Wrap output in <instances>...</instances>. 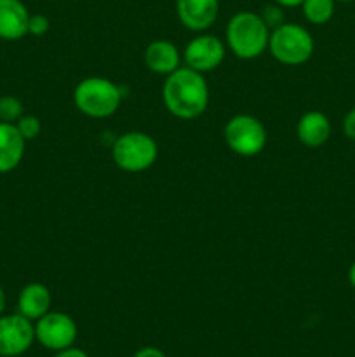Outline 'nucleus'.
<instances>
[{
    "mask_svg": "<svg viewBox=\"0 0 355 357\" xmlns=\"http://www.w3.org/2000/svg\"><path fill=\"white\" fill-rule=\"evenodd\" d=\"M343 132L348 139L355 142V107L345 115L343 119Z\"/></svg>",
    "mask_w": 355,
    "mask_h": 357,
    "instance_id": "412c9836",
    "label": "nucleus"
},
{
    "mask_svg": "<svg viewBox=\"0 0 355 357\" xmlns=\"http://www.w3.org/2000/svg\"><path fill=\"white\" fill-rule=\"evenodd\" d=\"M162 100L167 110L181 121L200 117L209 105V86L204 73L180 66L164 80Z\"/></svg>",
    "mask_w": 355,
    "mask_h": 357,
    "instance_id": "f257e3e1",
    "label": "nucleus"
},
{
    "mask_svg": "<svg viewBox=\"0 0 355 357\" xmlns=\"http://www.w3.org/2000/svg\"><path fill=\"white\" fill-rule=\"evenodd\" d=\"M51 28V21L44 14H30L28 20V33L35 35V37H42L45 35Z\"/></svg>",
    "mask_w": 355,
    "mask_h": 357,
    "instance_id": "aec40b11",
    "label": "nucleus"
},
{
    "mask_svg": "<svg viewBox=\"0 0 355 357\" xmlns=\"http://www.w3.org/2000/svg\"><path fill=\"white\" fill-rule=\"evenodd\" d=\"M261 20L265 21V24H267L268 28L271 30H275V28H278L281 24L285 23L284 20V10H282V6H278V3H268V6H265V9L261 10Z\"/></svg>",
    "mask_w": 355,
    "mask_h": 357,
    "instance_id": "6ab92c4d",
    "label": "nucleus"
},
{
    "mask_svg": "<svg viewBox=\"0 0 355 357\" xmlns=\"http://www.w3.org/2000/svg\"><path fill=\"white\" fill-rule=\"evenodd\" d=\"M52 357H89V356H87V352L82 351V349L68 347V349H63V351L56 352Z\"/></svg>",
    "mask_w": 355,
    "mask_h": 357,
    "instance_id": "5701e85b",
    "label": "nucleus"
},
{
    "mask_svg": "<svg viewBox=\"0 0 355 357\" xmlns=\"http://www.w3.org/2000/svg\"><path fill=\"white\" fill-rule=\"evenodd\" d=\"M24 115V107L21 100L16 96H0V122H9V124H16L21 117Z\"/></svg>",
    "mask_w": 355,
    "mask_h": 357,
    "instance_id": "f3484780",
    "label": "nucleus"
},
{
    "mask_svg": "<svg viewBox=\"0 0 355 357\" xmlns=\"http://www.w3.org/2000/svg\"><path fill=\"white\" fill-rule=\"evenodd\" d=\"M6 303H7L6 291H3V288H2V286H0V316H2L3 310H6Z\"/></svg>",
    "mask_w": 355,
    "mask_h": 357,
    "instance_id": "a878e982",
    "label": "nucleus"
},
{
    "mask_svg": "<svg viewBox=\"0 0 355 357\" xmlns=\"http://www.w3.org/2000/svg\"><path fill=\"white\" fill-rule=\"evenodd\" d=\"M176 13L187 30L200 33L218 20L219 0H176Z\"/></svg>",
    "mask_w": 355,
    "mask_h": 357,
    "instance_id": "9d476101",
    "label": "nucleus"
},
{
    "mask_svg": "<svg viewBox=\"0 0 355 357\" xmlns=\"http://www.w3.org/2000/svg\"><path fill=\"white\" fill-rule=\"evenodd\" d=\"M226 54V47L216 35L200 33L191 38L183 51L184 66L198 73H207L218 68Z\"/></svg>",
    "mask_w": 355,
    "mask_h": 357,
    "instance_id": "1a4fd4ad",
    "label": "nucleus"
},
{
    "mask_svg": "<svg viewBox=\"0 0 355 357\" xmlns=\"http://www.w3.org/2000/svg\"><path fill=\"white\" fill-rule=\"evenodd\" d=\"M16 128L26 142H31V139L37 138L42 131L40 119L35 117V115H23V117L16 122Z\"/></svg>",
    "mask_w": 355,
    "mask_h": 357,
    "instance_id": "a211bd4d",
    "label": "nucleus"
},
{
    "mask_svg": "<svg viewBox=\"0 0 355 357\" xmlns=\"http://www.w3.org/2000/svg\"><path fill=\"white\" fill-rule=\"evenodd\" d=\"M313 37L305 26L298 23H284L270 31L268 51L278 63L287 66H299L313 54Z\"/></svg>",
    "mask_w": 355,
    "mask_h": 357,
    "instance_id": "20e7f679",
    "label": "nucleus"
},
{
    "mask_svg": "<svg viewBox=\"0 0 355 357\" xmlns=\"http://www.w3.org/2000/svg\"><path fill=\"white\" fill-rule=\"evenodd\" d=\"M26 6L21 0H0V38L2 40H19L28 35Z\"/></svg>",
    "mask_w": 355,
    "mask_h": 357,
    "instance_id": "f8f14e48",
    "label": "nucleus"
},
{
    "mask_svg": "<svg viewBox=\"0 0 355 357\" xmlns=\"http://www.w3.org/2000/svg\"><path fill=\"white\" fill-rule=\"evenodd\" d=\"M274 2L282 7H299L303 3V0H274Z\"/></svg>",
    "mask_w": 355,
    "mask_h": 357,
    "instance_id": "b1692460",
    "label": "nucleus"
},
{
    "mask_svg": "<svg viewBox=\"0 0 355 357\" xmlns=\"http://www.w3.org/2000/svg\"><path fill=\"white\" fill-rule=\"evenodd\" d=\"M226 45L240 59L260 58L268 49L270 28L260 14L253 10H240L230 17L225 30Z\"/></svg>",
    "mask_w": 355,
    "mask_h": 357,
    "instance_id": "f03ea898",
    "label": "nucleus"
},
{
    "mask_svg": "<svg viewBox=\"0 0 355 357\" xmlns=\"http://www.w3.org/2000/svg\"><path fill=\"white\" fill-rule=\"evenodd\" d=\"M159 146L150 135L129 131L118 136L111 146V159L125 173H143L155 164Z\"/></svg>",
    "mask_w": 355,
    "mask_h": 357,
    "instance_id": "39448f33",
    "label": "nucleus"
},
{
    "mask_svg": "<svg viewBox=\"0 0 355 357\" xmlns=\"http://www.w3.org/2000/svg\"><path fill=\"white\" fill-rule=\"evenodd\" d=\"M73 103L90 119L111 117L122 103V89L104 77H87L77 84Z\"/></svg>",
    "mask_w": 355,
    "mask_h": 357,
    "instance_id": "7ed1b4c3",
    "label": "nucleus"
},
{
    "mask_svg": "<svg viewBox=\"0 0 355 357\" xmlns=\"http://www.w3.org/2000/svg\"><path fill=\"white\" fill-rule=\"evenodd\" d=\"M26 139L19 135L16 124L0 122V174L10 173L24 157Z\"/></svg>",
    "mask_w": 355,
    "mask_h": 357,
    "instance_id": "2eb2a0df",
    "label": "nucleus"
},
{
    "mask_svg": "<svg viewBox=\"0 0 355 357\" xmlns=\"http://www.w3.org/2000/svg\"><path fill=\"white\" fill-rule=\"evenodd\" d=\"M33 324L35 342L52 352L73 347L77 337H79V328H77L73 317L65 312H58V310H49Z\"/></svg>",
    "mask_w": 355,
    "mask_h": 357,
    "instance_id": "0eeeda50",
    "label": "nucleus"
},
{
    "mask_svg": "<svg viewBox=\"0 0 355 357\" xmlns=\"http://www.w3.org/2000/svg\"><path fill=\"white\" fill-rule=\"evenodd\" d=\"M225 142L233 153L240 157H254L267 145V128L254 115H233L225 124Z\"/></svg>",
    "mask_w": 355,
    "mask_h": 357,
    "instance_id": "423d86ee",
    "label": "nucleus"
},
{
    "mask_svg": "<svg viewBox=\"0 0 355 357\" xmlns=\"http://www.w3.org/2000/svg\"><path fill=\"white\" fill-rule=\"evenodd\" d=\"M331 131L333 128L329 117L317 110L303 114L296 124V136L308 149H319L326 145L331 138Z\"/></svg>",
    "mask_w": 355,
    "mask_h": 357,
    "instance_id": "ddd939ff",
    "label": "nucleus"
},
{
    "mask_svg": "<svg viewBox=\"0 0 355 357\" xmlns=\"http://www.w3.org/2000/svg\"><path fill=\"white\" fill-rule=\"evenodd\" d=\"M181 59H183V54L180 52V49L173 42L164 40V38L150 42L148 47L145 49L146 68L157 75L167 77L176 72L181 66Z\"/></svg>",
    "mask_w": 355,
    "mask_h": 357,
    "instance_id": "9b49d317",
    "label": "nucleus"
},
{
    "mask_svg": "<svg viewBox=\"0 0 355 357\" xmlns=\"http://www.w3.org/2000/svg\"><path fill=\"white\" fill-rule=\"evenodd\" d=\"M35 342V324L16 314L0 316V357H19L31 349Z\"/></svg>",
    "mask_w": 355,
    "mask_h": 357,
    "instance_id": "6e6552de",
    "label": "nucleus"
},
{
    "mask_svg": "<svg viewBox=\"0 0 355 357\" xmlns=\"http://www.w3.org/2000/svg\"><path fill=\"white\" fill-rule=\"evenodd\" d=\"M348 282H350L352 288L355 289V261L350 265V268H348Z\"/></svg>",
    "mask_w": 355,
    "mask_h": 357,
    "instance_id": "393cba45",
    "label": "nucleus"
},
{
    "mask_svg": "<svg viewBox=\"0 0 355 357\" xmlns=\"http://www.w3.org/2000/svg\"><path fill=\"white\" fill-rule=\"evenodd\" d=\"M52 295L42 282H30L17 295V312L30 321H38L51 310Z\"/></svg>",
    "mask_w": 355,
    "mask_h": 357,
    "instance_id": "4468645a",
    "label": "nucleus"
},
{
    "mask_svg": "<svg viewBox=\"0 0 355 357\" xmlns=\"http://www.w3.org/2000/svg\"><path fill=\"white\" fill-rule=\"evenodd\" d=\"M132 357H167V356L164 354V351H160L159 347H152V345H148V347L139 349V351Z\"/></svg>",
    "mask_w": 355,
    "mask_h": 357,
    "instance_id": "4be33fe9",
    "label": "nucleus"
},
{
    "mask_svg": "<svg viewBox=\"0 0 355 357\" xmlns=\"http://www.w3.org/2000/svg\"><path fill=\"white\" fill-rule=\"evenodd\" d=\"M336 2H340V3H352V2H355V0H336Z\"/></svg>",
    "mask_w": 355,
    "mask_h": 357,
    "instance_id": "bb28decb",
    "label": "nucleus"
},
{
    "mask_svg": "<svg viewBox=\"0 0 355 357\" xmlns=\"http://www.w3.org/2000/svg\"><path fill=\"white\" fill-rule=\"evenodd\" d=\"M303 16L312 24H326L336 10V0H303Z\"/></svg>",
    "mask_w": 355,
    "mask_h": 357,
    "instance_id": "dca6fc26",
    "label": "nucleus"
}]
</instances>
